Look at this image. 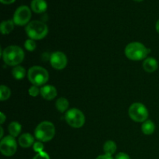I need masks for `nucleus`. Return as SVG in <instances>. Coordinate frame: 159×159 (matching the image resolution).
<instances>
[{
    "label": "nucleus",
    "mask_w": 159,
    "mask_h": 159,
    "mask_svg": "<svg viewBox=\"0 0 159 159\" xmlns=\"http://www.w3.org/2000/svg\"><path fill=\"white\" fill-rule=\"evenodd\" d=\"M2 58L6 65L16 66L24 59V51L18 46H9L2 51Z\"/></svg>",
    "instance_id": "nucleus-1"
},
{
    "label": "nucleus",
    "mask_w": 159,
    "mask_h": 159,
    "mask_svg": "<svg viewBox=\"0 0 159 159\" xmlns=\"http://www.w3.org/2000/svg\"><path fill=\"white\" fill-rule=\"evenodd\" d=\"M150 53V50L140 42H132L125 48L127 58L132 61H141L145 58Z\"/></svg>",
    "instance_id": "nucleus-2"
},
{
    "label": "nucleus",
    "mask_w": 159,
    "mask_h": 159,
    "mask_svg": "<svg viewBox=\"0 0 159 159\" xmlns=\"http://www.w3.org/2000/svg\"><path fill=\"white\" fill-rule=\"evenodd\" d=\"M26 32L32 40H41L48 34V27L43 22L34 20L26 25Z\"/></svg>",
    "instance_id": "nucleus-3"
},
{
    "label": "nucleus",
    "mask_w": 159,
    "mask_h": 159,
    "mask_svg": "<svg viewBox=\"0 0 159 159\" xmlns=\"http://www.w3.org/2000/svg\"><path fill=\"white\" fill-rule=\"evenodd\" d=\"M55 135V127L49 121H43L39 124L35 129V137L41 142L51 141Z\"/></svg>",
    "instance_id": "nucleus-4"
},
{
    "label": "nucleus",
    "mask_w": 159,
    "mask_h": 159,
    "mask_svg": "<svg viewBox=\"0 0 159 159\" xmlns=\"http://www.w3.org/2000/svg\"><path fill=\"white\" fill-rule=\"evenodd\" d=\"M27 76L30 82L36 86L44 85L49 79L48 71L40 66L31 67L28 71Z\"/></svg>",
    "instance_id": "nucleus-5"
},
{
    "label": "nucleus",
    "mask_w": 159,
    "mask_h": 159,
    "mask_svg": "<svg viewBox=\"0 0 159 159\" xmlns=\"http://www.w3.org/2000/svg\"><path fill=\"white\" fill-rule=\"evenodd\" d=\"M129 116L135 122H144L148 117V111L144 104L134 102L128 110Z\"/></svg>",
    "instance_id": "nucleus-6"
},
{
    "label": "nucleus",
    "mask_w": 159,
    "mask_h": 159,
    "mask_svg": "<svg viewBox=\"0 0 159 159\" xmlns=\"http://www.w3.org/2000/svg\"><path fill=\"white\" fill-rule=\"evenodd\" d=\"M65 120L71 127L74 128H80L84 125L85 121L83 113L79 109L73 108L65 113Z\"/></svg>",
    "instance_id": "nucleus-7"
},
{
    "label": "nucleus",
    "mask_w": 159,
    "mask_h": 159,
    "mask_svg": "<svg viewBox=\"0 0 159 159\" xmlns=\"http://www.w3.org/2000/svg\"><path fill=\"white\" fill-rule=\"evenodd\" d=\"M31 18V10L28 6H21L14 12L13 22L17 26H24L30 23Z\"/></svg>",
    "instance_id": "nucleus-8"
},
{
    "label": "nucleus",
    "mask_w": 159,
    "mask_h": 159,
    "mask_svg": "<svg viewBox=\"0 0 159 159\" xmlns=\"http://www.w3.org/2000/svg\"><path fill=\"white\" fill-rule=\"evenodd\" d=\"M17 150V143L12 136H6L0 142V151L4 156L10 157L15 155Z\"/></svg>",
    "instance_id": "nucleus-9"
},
{
    "label": "nucleus",
    "mask_w": 159,
    "mask_h": 159,
    "mask_svg": "<svg viewBox=\"0 0 159 159\" xmlns=\"http://www.w3.org/2000/svg\"><path fill=\"white\" fill-rule=\"evenodd\" d=\"M51 66L57 70H61L66 67L68 64V59L66 55L61 51H56L53 53L50 58Z\"/></svg>",
    "instance_id": "nucleus-10"
},
{
    "label": "nucleus",
    "mask_w": 159,
    "mask_h": 159,
    "mask_svg": "<svg viewBox=\"0 0 159 159\" xmlns=\"http://www.w3.org/2000/svg\"><path fill=\"white\" fill-rule=\"evenodd\" d=\"M57 89L54 86L51 85H44L40 89V95L43 99L47 100H52L57 96Z\"/></svg>",
    "instance_id": "nucleus-11"
},
{
    "label": "nucleus",
    "mask_w": 159,
    "mask_h": 159,
    "mask_svg": "<svg viewBox=\"0 0 159 159\" xmlns=\"http://www.w3.org/2000/svg\"><path fill=\"white\" fill-rule=\"evenodd\" d=\"M30 6L31 9L36 13L44 12L48 9V4L45 0H32Z\"/></svg>",
    "instance_id": "nucleus-12"
},
{
    "label": "nucleus",
    "mask_w": 159,
    "mask_h": 159,
    "mask_svg": "<svg viewBox=\"0 0 159 159\" xmlns=\"http://www.w3.org/2000/svg\"><path fill=\"white\" fill-rule=\"evenodd\" d=\"M34 144V138L30 134L26 133L19 138V144L23 148L31 147Z\"/></svg>",
    "instance_id": "nucleus-13"
},
{
    "label": "nucleus",
    "mask_w": 159,
    "mask_h": 159,
    "mask_svg": "<svg viewBox=\"0 0 159 159\" xmlns=\"http://www.w3.org/2000/svg\"><path fill=\"white\" fill-rule=\"evenodd\" d=\"M158 61L153 57H148L143 63V68L148 73H152L158 69Z\"/></svg>",
    "instance_id": "nucleus-14"
},
{
    "label": "nucleus",
    "mask_w": 159,
    "mask_h": 159,
    "mask_svg": "<svg viewBox=\"0 0 159 159\" xmlns=\"http://www.w3.org/2000/svg\"><path fill=\"white\" fill-rule=\"evenodd\" d=\"M14 22L13 20H5L2 22L0 25V31L2 34H9L14 29Z\"/></svg>",
    "instance_id": "nucleus-15"
},
{
    "label": "nucleus",
    "mask_w": 159,
    "mask_h": 159,
    "mask_svg": "<svg viewBox=\"0 0 159 159\" xmlns=\"http://www.w3.org/2000/svg\"><path fill=\"white\" fill-rule=\"evenodd\" d=\"M155 130V125L153 121L146 120L141 126V130L146 135H150L154 133Z\"/></svg>",
    "instance_id": "nucleus-16"
},
{
    "label": "nucleus",
    "mask_w": 159,
    "mask_h": 159,
    "mask_svg": "<svg viewBox=\"0 0 159 159\" xmlns=\"http://www.w3.org/2000/svg\"><path fill=\"white\" fill-rule=\"evenodd\" d=\"M8 129H9V132L11 136H12L13 138H16V137L19 136V134L21 132L22 127L20 123L12 122L9 124Z\"/></svg>",
    "instance_id": "nucleus-17"
},
{
    "label": "nucleus",
    "mask_w": 159,
    "mask_h": 159,
    "mask_svg": "<svg viewBox=\"0 0 159 159\" xmlns=\"http://www.w3.org/2000/svg\"><path fill=\"white\" fill-rule=\"evenodd\" d=\"M103 151L106 155L112 156V155H113L116 151V144L113 141H107L103 145Z\"/></svg>",
    "instance_id": "nucleus-18"
},
{
    "label": "nucleus",
    "mask_w": 159,
    "mask_h": 159,
    "mask_svg": "<svg viewBox=\"0 0 159 159\" xmlns=\"http://www.w3.org/2000/svg\"><path fill=\"white\" fill-rule=\"evenodd\" d=\"M68 106H69V102H68V101L64 97L59 98V99L56 101V108H57V110H58V111H60L61 113H64L65 111H66L68 108Z\"/></svg>",
    "instance_id": "nucleus-19"
},
{
    "label": "nucleus",
    "mask_w": 159,
    "mask_h": 159,
    "mask_svg": "<svg viewBox=\"0 0 159 159\" xmlns=\"http://www.w3.org/2000/svg\"><path fill=\"white\" fill-rule=\"evenodd\" d=\"M12 74L16 79L20 80V79H23V78L25 77L26 70H25V68L22 66H16L15 68L12 69Z\"/></svg>",
    "instance_id": "nucleus-20"
},
{
    "label": "nucleus",
    "mask_w": 159,
    "mask_h": 159,
    "mask_svg": "<svg viewBox=\"0 0 159 159\" xmlns=\"http://www.w3.org/2000/svg\"><path fill=\"white\" fill-rule=\"evenodd\" d=\"M11 91L7 86L4 85H2L0 87V100L5 101L7 100L10 97Z\"/></svg>",
    "instance_id": "nucleus-21"
},
{
    "label": "nucleus",
    "mask_w": 159,
    "mask_h": 159,
    "mask_svg": "<svg viewBox=\"0 0 159 159\" xmlns=\"http://www.w3.org/2000/svg\"><path fill=\"white\" fill-rule=\"evenodd\" d=\"M24 47L27 51H34L37 48V44H36L35 41L32 39H28L25 41Z\"/></svg>",
    "instance_id": "nucleus-22"
},
{
    "label": "nucleus",
    "mask_w": 159,
    "mask_h": 159,
    "mask_svg": "<svg viewBox=\"0 0 159 159\" xmlns=\"http://www.w3.org/2000/svg\"><path fill=\"white\" fill-rule=\"evenodd\" d=\"M34 150L37 153H40L43 152V144L41 141H37L34 144Z\"/></svg>",
    "instance_id": "nucleus-23"
},
{
    "label": "nucleus",
    "mask_w": 159,
    "mask_h": 159,
    "mask_svg": "<svg viewBox=\"0 0 159 159\" xmlns=\"http://www.w3.org/2000/svg\"><path fill=\"white\" fill-rule=\"evenodd\" d=\"M39 93H40V89H39L38 87L36 85H33L29 89V94L33 97H36L38 96Z\"/></svg>",
    "instance_id": "nucleus-24"
},
{
    "label": "nucleus",
    "mask_w": 159,
    "mask_h": 159,
    "mask_svg": "<svg viewBox=\"0 0 159 159\" xmlns=\"http://www.w3.org/2000/svg\"><path fill=\"white\" fill-rule=\"evenodd\" d=\"M33 159H51L49 155L47 152H42L40 153H37Z\"/></svg>",
    "instance_id": "nucleus-25"
},
{
    "label": "nucleus",
    "mask_w": 159,
    "mask_h": 159,
    "mask_svg": "<svg viewBox=\"0 0 159 159\" xmlns=\"http://www.w3.org/2000/svg\"><path fill=\"white\" fill-rule=\"evenodd\" d=\"M115 159H130V156L124 152H120L116 155Z\"/></svg>",
    "instance_id": "nucleus-26"
},
{
    "label": "nucleus",
    "mask_w": 159,
    "mask_h": 159,
    "mask_svg": "<svg viewBox=\"0 0 159 159\" xmlns=\"http://www.w3.org/2000/svg\"><path fill=\"white\" fill-rule=\"evenodd\" d=\"M96 159H113V158L111 155H106V154H104V155L98 156Z\"/></svg>",
    "instance_id": "nucleus-27"
},
{
    "label": "nucleus",
    "mask_w": 159,
    "mask_h": 159,
    "mask_svg": "<svg viewBox=\"0 0 159 159\" xmlns=\"http://www.w3.org/2000/svg\"><path fill=\"white\" fill-rule=\"evenodd\" d=\"M0 1H1V2L2 3V4L9 5V4H12V3H13L16 0H0Z\"/></svg>",
    "instance_id": "nucleus-28"
},
{
    "label": "nucleus",
    "mask_w": 159,
    "mask_h": 159,
    "mask_svg": "<svg viewBox=\"0 0 159 159\" xmlns=\"http://www.w3.org/2000/svg\"><path fill=\"white\" fill-rule=\"evenodd\" d=\"M6 120V116H5L4 113H0V123H1V124H4V122Z\"/></svg>",
    "instance_id": "nucleus-29"
},
{
    "label": "nucleus",
    "mask_w": 159,
    "mask_h": 159,
    "mask_svg": "<svg viewBox=\"0 0 159 159\" xmlns=\"http://www.w3.org/2000/svg\"><path fill=\"white\" fill-rule=\"evenodd\" d=\"M156 30L158 31V33L159 34V20L157 21V23H156Z\"/></svg>",
    "instance_id": "nucleus-30"
},
{
    "label": "nucleus",
    "mask_w": 159,
    "mask_h": 159,
    "mask_svg": "<svg viewBox=\"0 0 159 159\" xmlns=\"http://www.w3.org/2000/svg\"><path fill=\"white\" fill-rule=\"evenodd\" d=\"M0 130H1V134H0V138H2L3 137V128L2 127H0Z\"/></svg>",
    "instance_id": "nucleus-31"
},
{
    "label": "nucleus",
    "mask_w": 159,
    "mask_h": 159,
    "mask_svg": "<svg viewBox=\"0 0 159 159\" xmlns=\"http://www.w3.org/2000/svg\"><path fill=\"white\" fill-rule=\"evenodd\" d=\"M134 1H136V2H141V1H143V0H134Z\"/></svg>",
    "instance_id": "nucleus-32"
}]
</instances>
